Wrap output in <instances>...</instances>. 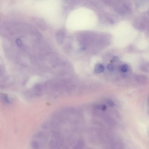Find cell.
<instances>
[{"label":"cell","instance_id":"cell-1","mask_svg":"<svg viewBox=\"0 0 149 149\" xmlns=\"http://www.w3.org/2000/svg\"><path fill=\"white\" fill-rule=\"evenodd\" d=\"M63 140L61 138H54L51 140L48 144V147L50 149H57L62 144Z\"/></svg>","mask_w":149,"mask_h":149},{"label":"cell","instance_id":"cell-2","mask_svg":"<svg viewBox=\"0 0 149 149\" xmlns=\"http://www.w3.org/2000/svg\"><path fill=\"white\" fill-rule=\"evenodd\" d=\"M14 83V80L10 77H7L4 78L0 81V87L5 88L11 86Z\"/></svg>","mask_w":149,"mask_h":149},{"label":"cell","instance_id":"cell-3","mask_svg":"<svg viewBox=\"0 0 149 149\" xmlns=\"http://www.w3.org/2000/svg\"><path fill=\"white\" fill-rule=\"evenodd\" d=\"M0 100L3 103L6 104H10L12 103L11 99L7 94L0 93Z\"/></svg>","mask_w":149,"mask_h":149},{"label":"cell","instance_id":"cell-4","mask_svg":"<svg viewBox=\"0 0 149 149\" xmlns=\"http://www.w3.org/2000/svg\"><path fill=\"white\" fill-rule=\"evenodd\" d=\"M47 135L43 132H40L35 134L33 138L35 139H39L46 141L47 139Z\"/></svg>","mask_w":149,"mask_h":149},{"label":"cell","instance_id":"cell-5","mask_svg":"<svg viewBox=\"0 0 149 149\" xmlns=\"http://www.w3.org/2000/svg\"><path fill=\"white\" fill-rule=\"evenodd\" d=\"M85 146V142L82 139H79L76 144L74 146L72 149H83Z\"/></svg>","mask_w":149,"mask_h":149},{"label":"cell","instance_id":"cell-6","mask_svg":"<svg viewBox=\"0 0 149 149\" xmlns=\"http://www.w3.org/2000/svg\"><path fill=\"white\" fill-rule=\"evenodd\" d=\"M43 144L42 143L34 140L31 143V146L33 149H41L43 147Z\"/></svg>","mask_w":149,"mask_h":149},{"label":"cell","instance_id":"cell-7","mask_svg":"<svg viewBox=\"0 0 149 149\" xmlns=\"http://www.w3.org/2000/svg\"><path fill=\"white\" fill-rule=\"evenodd\" d=\"M104 66L101 64H96L94 68V72L97 73H100L104 72Z\"/></svg>","mask_w":149,"mask_h":149},{"label":"cell","instance_id":"cell-8","mask_svg":"<svg viewBox=\"0 0 149 149\" xmlns=\"http://www.w3.org/2000/svg\"><path fill=\"white\" fill-rule=\"evenodd\" d=\"M5 70L4 66L0 64V77L3 76L5 73Z\"/></svg>","mask_w":149,"mask_h":149},{"label":"cell","instance_id":"cell-9","mask_svg":"<svg viewBox=\"0 0 149 149\" xmlns=\"http://www.w3.org/2000/svg\"><path fill=\"white\" fill-rule=\"evenodd\" d=\"M128 69V66L127 64L123 65L121 67V70L123 72H126Z\"/></svg>","mask_w":149,"mask_h":149},{"label":"cell","instance_id":"cell-10","mask_svg":"<svg viewBox=\"0 0 149 149\" xmlns=\"http://www.w3.org/2000/svg\"><path fill=\"white\" fill-rule=\"evenodd\" d=\"M96 108L98 109H101L102 110L104 111L106 110V105H104L100 106H96Z\"/></svg>","mask_w":149,"mask_h":149},{"label":"cell","instance_id":"cell-11","mask_svg":"<svg viewBox=\"0 0 149 149\" xmlns=\"http://www.w3.org/2000/svg\"><path fill=\"white\" fill-rule=\"evenodd\" d=\"M108 69L110 71H112L114 70V66L113 65L111 64H109L107 66Z\"/></svg>","mask_w":149,"mask_h":149},{"label":"cell","instance_id":"cell-12","mask_svg":"<svg viewBox=\"0 0 149 149\" xmlns=\"http://www.w3.org/2000/svg\"><path fill=\"white\" fill-rule=\"evenodd\" d=\"M56 149H69L68 147L66 145H62Z\"/></svg>","mask_w":149,"mask_h":149},{"label":"cell","instance_id":"cell-13","mask_svg":"<svg viewBox=\"0 0 149 149\" xmlns=\"http://www.w3.org/2000/svg\"><path fill=\"white\" fill-rule=\"evenodd\" d=\"M108 104L111 107H113L115 106V103L112 101L109 100L107 101Z\"/></svg>","mask_w":149,"mask_h":149},{"label":"cell","instance_id":"cell-14","mask_svg":"<svg viewBox=\"0 0 149 149\" xmlns=\"http://www.w3.org/2000/svg\"><path fill=\"white\" fill-rule=\"evenodd\" d=\"M113 60L114 62H116L119 61V58L118 56H115L113 57Z\"/></svg>","mask_w":149,"mask_h":149}]
</instances>
